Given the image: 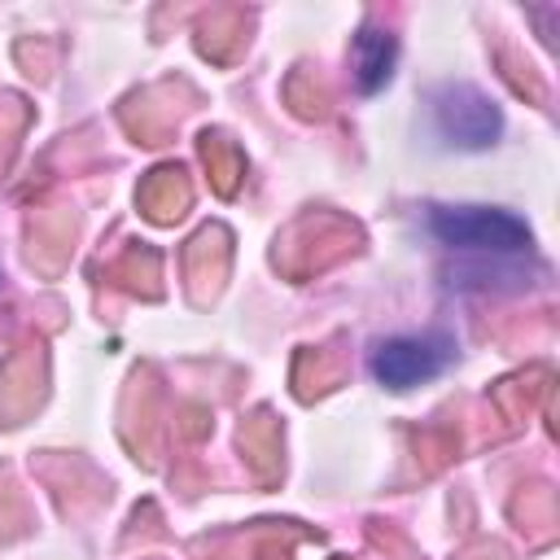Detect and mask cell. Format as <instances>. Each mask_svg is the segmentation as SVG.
<instances>
[{"label":"cell","instance_id":"obj_1","mask_svg":"<svg viewBox=\"0 0 560 560\" xmlns=\"http://www.w3.org/2000/svg\"><path fill=\"white\" fill-rule=\"evenodd\" d=\"M429 232L446 249H468V254H521V249H529L525 219L512 210H494V206H433Z\"/></svg>","mask_w":560,"mask_h":560},{"label":"cell","instance_id":"obj_2","mask_svg":"<svg viewBox=\"0 0 560 560\" xmlns=\"http://www.w3.org/2000/svg\"><path fill=\"white\" fill-rule=\"evenodd\" d=\"M433 127L451 149H490L503 131V114L494 96L468 83H446L433 96Z\"/></svg>","mask_w":560,"mask_h":560},{"label":"cell","instance_id":"obj_3","mask_svg":"<svg viewBox=\"0 0 560 560\" xmlns=\"http://www.w3.org/2000/svg\"><path fill=\"white\" fill-rule=\"evenodd\" d=\"M451 363L446 337H389L372 350V376L389 389H411L420 381H433Z\"/></svg>","mask_w":560,"mask_h":560},{"label":"cell","instance_id":"obj_4","mask_svg":"<svg viewBox=\"0 0 560 560\" xmlns=\"http://www.w3.org/2000/svg\"><path fill=\"white\" fill-rule=\"evenodd\" d=\"M394 57H398V44L394 35L385 31H359L354 35V83L359 92H381L394 74Z\"/></svg>","mask_w":560,"mask_h":560}]
</instances>
